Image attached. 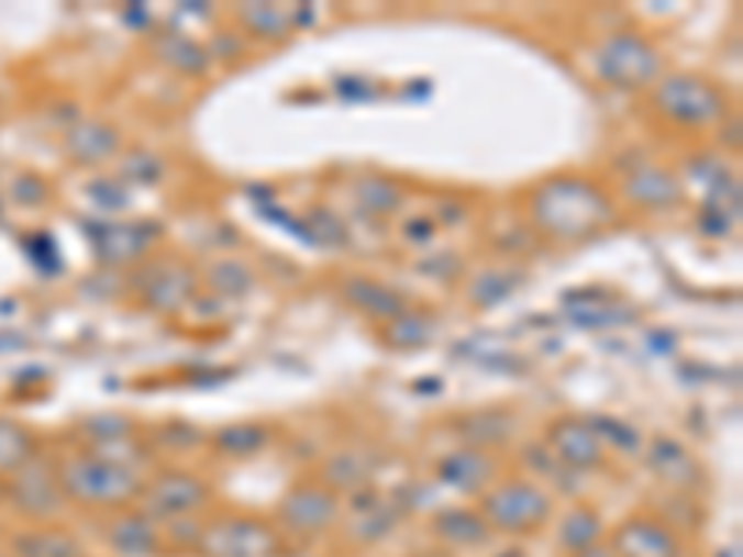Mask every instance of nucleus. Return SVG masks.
Wrapping results in <instances>:
<instances>
[{"label":"nucleus","mask_w":743,"mask_h":557,"mask_svg":"<svg viewBox=\"0 0 743 557\" xmlns=\"http://www.w3.org/2000/svg\"><path fill=\"white\" fill-rule=\"evenodd\" d=\"M654 109L662 120L684 126V131H699L725 115V97L718 93V86H710L699 75H669L654 86Z\"/></svg>","instance_id":"obj_3"},{"label":"nucleus","mask_w":743,"mask_h":557,"mask_svg":"<svg viewBox=\"0 0 743 557\" xmlns=\"http://www.w3.org/2000/svg\"><path fill=\"white\" fill-rule=\"evenodd\" d=\"M498 557H521V554H517V550H506V554H498Z\"/></svg>","instance_id":"obj_45"},{"label":"nucleus","mask_w":743,"mask_h":557,"mask_svg":"<svg viewBox=\"0 0 743 557\" xmlns=\"http://www.w3.org/2000/svg\"><path fill=\"white\" fill-rule=\"evenodd\" d=\"M480 516L487 521V527H498V532H513V535L535 532V527H543L546 516H551V494L528 480L498 483L484 494Z\"/></svg>","instance_id":"obj_4"},{"label":"nucleus","mask_w":743,"mask_h":557,"mask_svg":"<svg viewBox=\"0 0 743 557\" xmlns=\"http://www.w3.org/2000/svg\"><path fill=\"white\" fill-rule=\"evenodd\" d=\"M204 282H209V290H217L220 298H242L253 287V268L242 260H220L204 271Z\"/></svg>","instance_id":"obj_29"},{"label":"nucleus","mask_w":743,"mask_h":557,"mask_svg":"<svg viewBox=\"0 0 743 557\" xmlns=\"http://www.w3.org/2000/svg\"><path fill=\"white\" fill-rule=\"evenodd\" d=\"M0 557H8V554H4V550H0Z\"/></svg>","instance_id":"obj_46"},{"label":"nucleus","mask_w":743,"mask_h":557,"mask_svg":"<svg viewBox=\"0 0 743 557\" xmlns=\"http://www.w3.org/2000/svg\"><path fill=\"white\" fill-rule=\"evenodd\" d=\"M190 290L193 271L182 264H153V268H142L138 276V298L153 312H179L190 301Z\"/></svg>","instance_id":"obj_10"},{"label":"nucleus","mask_w":743,"mask_h":557,"mask_svg":"<svg viewBox=\"0 0 743 557\" xmlns=\"http://www.w3.org/2000/svg\"><path fill=\"white\" fill-rule=\"evenodd\" d=\"M524 461L532 465L535 472H543V476H557V487H562L565 494H573L576 487H580V483L573 480V468H565V465L557 461V457H554L546 446H528V449H524Z\"/></svg>","instance_id":"obj_34"},{"label":"nucleus","mask_w":743,"mask_h":557,"mask_svg":"<svg viewBox=\"0 0 743 557\" xmlns=\"http://www.w3.org/2000/svg\"><path fill=\"white\" fill-rule=\"evenodd\" d=\"M357 204L361 212H372V216H390L402 204V190L387 179H361L357 182Z\"/></svg>","instance_id":"obj_30"},{"label":"nucleus","mask_w":743,"mask_h":557,"mask_svg":"<svg viewBox=\"0 0 743 557\" xmlns=\"http://www.w3.org/2000/svg\"><path fill=\"white\" fill-rule=\"evenodd\" d=\"M495 476V461L487 449L476 446H462L450 449V454L439 461V480L446 487H457V491H484Z\"/></svg>","instance_id":"obj_13"},{"label":"nucleus","mask_w":743,"mask_h":557,"mask_svg":"<svg viewBox=\"0 0 743 557\" xmlns=\"http://www.w3.org/2000/svg\"><path fill=\"white\" fill-rule=\"evenodd\" d=\"M462 220H465L462 204H443V209H439V216H432L435 227H439V223H443V227H454V223H462Z\"/></svg>","instance_id":"obj_43"},{"label":"nucleus","mask_w":743,"mask_h":557,"mask_svg":"<svg viewBox=\"0 0 743 557\" xmlns=\"http://www.w3.org/2000/svg\"><path fill=\"white\" fill-rule=\"evenodd\" d=\"M342 298H346L357 312H365V316H372V320H384V324H390V320L402 316V312L409 309L406 298L398 294V290L384 287V282H372V279L342 282Z\"/></svg>","instance_id":"obj_18"},{"label":"nucleus","mask_w":743,"mask_h":557,"mask_svg":"<svg viewBox=\"0 0 743 557\" xmlns=\"http://www.w3.org/2000/svg\"><path fill=\"white\" fill-rule=\"evenodd\" d=\"M56 480H60L67 498L86 505H126L134 494H142V480L134 468L101 461V457L93 454L71 457V461L56 472Z\"/></svg>","instance_id":"obj_2"},{"label":"nucleus","mask_w":743,"mask_h":557,"mask_svg":"<svg viewBox=\"0 0 743 557\" xmlns=\"http://www.w3.org/2000/svg\"><path fill=\"white\" fill-rule=\"evenodd\" d=\"M573 557H613L610 550H602V546H591V550H584V554H573Z\"/></svg>","instance_id":"obj_44"},{"label":"nucleus","mask_w":743,"mask_h":557,"mask_svg":"<svg viewBox=\"0 0 743 557\" xmlns=\"http://www.w3.org/2000/svg\"><path fill=\"white\" fill-rule=\"evenodd\" d=\"M131 420L126 416H93L86 420V432H90L97 443H115V438H126L131 435Z\"/></svg>","instance_id":"obj_38"},{"label":"nucleus","mask_w":743,"mask_h":557,"mask_svg":"<svg viewBox=\"0 0 743 557\" xmlns=\"http://www.w3.org/2000/svg\"><path fill=\"white\" fill-rule=\"evenodd\" d=\"M610 201L595 182L588 179H554L535 190L532 198V220L535 227L551 238L573 242L588 238L602 223H610Z\"/></svg>","instance_id":"obj_1"},{"label":"nucleus","mask_w":743,"mask_h":557,"mask_svg":"<svg viewBox=\"0 0 743 557\" xmlns=\"http://www.w3.org/2000/svg\"><path fill=\"white\" fill-rule=\"evenodd\" d=\"M384 338L390 342L395 349H417V346H428V342L435 338V320H428L424 312H402V316H395L384 331Z\"/></svg>","instance_id":"obj_25"},{"label":"nucleus","mask_w":743,"mask_h":557,"mask_svg":"<svg viewBox=\"0 0 743 557\" xmlns=\"http://www.w3.org/2000/svg\"><path fill=\"white\" fill-rule=\"evenodd\" d=\"M457 432H465V438H473L476 449L502 446L506 438L513 435V420H506L502 413H476V416H465L462 424H457Z\"/></svg>","instance_id":"obj_28"},{"label":"nucleus","mask_w":743,"mask_h":557,"mask_svg":"<svg viewBox=\"0 0 743 557\" xmlns=\"http://www.w3.org/2000/svg\"><path fill=\"white\" fill-rule=\"evenodd\" d=\"M279 516H282V524H287L290 532L317 535V532H324V527L335 524V516H339V498H335V491H331V487L301 483V487H295V491H290L287 498H282Z\"/></svg>","instance_id":"obj_9"},{"label":"nucleus","mask_w":743,"mask_h":557,"mask_svg":"<svg viewBox=\"0 0 743 557\" xmlns=\"http://www.w3.org/2000/svg\"><path fill=\"white\" fill-rule=\"evenodd\" d=\"M624 193H629V201L640 204V209H673V204H680L684 198V186L677 175L662 168H640L629 175Z\"/></svg>","instance_id":"obj_15"},{"label":"nucleus","mask_w":743,"mask_h":557,"mask_svg":"<svg viewBox=\"0 0 743 557\" xmlns=\"http://www.w3.org/2000/svg\"><path fill=\"white\" fill-rule=\"evenodd\" d=\"M595 67L610 86H624V90H640V86H651L654 78L662 75V56L647 37L640 34H618L610 37L599 56H595Z\"/></svg>","instance_id":"obj_5"},{"label":"nucleus","mask_w":743,"mask_h":557,"mask_svg":"<svg viewBox=\"0 0 743 557\" xmlns=\"http://www.w3.org/2000/svg\"><path fill=\"white\" fill-rule=\"evenodd\" d=\"M268 438H271V432L264 424L239 420V424L220 427L212 443H217L220 454H228V457H253V454H260V449L268 446Z\"/></svg>","instance_id":"obj_21"},{"label":"nucleus","mask_w":743,"mask_h":557,"mask_svg":"<svg viewBox=\"0 0 743 557\" xmlns=\"http://www.w3.org/2000/svg\"><path fill=\"white\" fill-rule=\"evenodd\" d=\"M12 193H15L19 201H42L45 198V182H37V179H31V175H26V179H19L12 186Z\"/></svg>","instance_id":"obj_42"},{"label":"nucleus","mask_w":743,"mask_h":557,"mask_svg":"<svg viewBox=\"0 0 743 557\" xmlns=\"http://www.w3.org/2000/svg\"><path fill=\"white\" fill-rule=\"evenodd\" d=\"M0 494H4V491H0Z\"/></svg>","instance_id":"obj_47"},{"label":"nucleus","mask_w":743,"mask_h":557,"mask_svg":"<svg viewBox=\"0 0 743 557\" xmlns=\"http://www.w3.org/2000/svg\"><path fill=\"white\" fill-rule=\"evenodd\" d=\"M368 472H372V465H368V457L365 454H357V449H342V454H335L328 461V468H324V480H328V487H342V491H365L368 487Z\"/></svg>","instance_id":"obj_24"},{"label":"nucleus","mask_w":743,"mask_h":557,"mask_svg":"<svg viewBox=\"0 0 743 557\" xmlns=\"http://www.w3.org/2000/svg\"><path fill=\"white\" fill-rule=\"evenodd\" d=\"M153 238H156V227H149V223H112V227H104L101 238H97V253H101L104 264H131L145 257Z\"/></svg>","instance_id":"obj_17"},{"label":"nucleus","mask_w":743,"mask_h":557,"mask_svg":"<svg viewBox=\"0 0 743 557\" xmlns=\"http://www.w3.org/2000/svg\"><path fill=\"white\" fill-rule=\"evenodd\" d=\"M204 557H271L276 554V532L253 516H223L201 532Z\"/></svg>","instance_id":"obj_7"},{"label":"nucleus","mask_w":743,"mask_h":557,"mask_svg":"<svg viewBox=\"0 0 743 557\" xmlns=\"http://www.w3.org/2000/svg\"><path fill=\"white\" fill-rule=\"evenodd\" d=\"M435 535L450 546H480L487 539V521L476 510H457V505H450V510L435 513Z\"/></svg>","instance_id":"obj_20"},{"label":"nucleus","mask_w":743,"mask_h":557,"mask_svg":"<svg viewBox=\"0 0 743 557\" xmlns=\"http://www.w3.org/2000/svg\"><path fill=\"white\" fill-rule=\"evenodd\" d=\"M602 539V516L595 510H573L557 527V543L569 554H584Z\"/></svg>","instance_id":"obj_22"},{"label":"nucleus","mask_w":743,"mask_h":557,"mask_svg":"<svg viewBox=\"0 0 743 557\" xmlns=\"http://www.w3.org/2000/svg\"><path fill=\"white\" fill-rule=\"evenodd\" d=\"M156 438H160L168 449H190L193 443H201V432L190 424H182V420H171V424H164L160 432H156Z\"/></svg>","instance_id":"obj_39"},{"label":"nucleus","mask_w":743,"mask_h":557,"mask_svg":"<svg viewBox=\"0 0 743 557\" xmlns=\"http://www.w3.org/2000/svg\"><path fill=\"white\" fill-rule=\"evenodd\" d=\"M398 505H384V502H376L372 510H361L357 513V521H354V535L361 543H372V539H384L387 532H395V524H398Z\"/></svg>","instance_id":"obj_32"},{"label":"nucleus","mask_w":743,"mask_h":557,"mask_svg":"<svg viewBox=\"0 0 743 557\" xmlns=\"http://www.w3.org/2000/svg\"><path fill=\"white\" fill-rule=\"evenodd\" d=\"M109 546L120 557H153L160 550V532L145 513H120L109 524Z\"/></svg>","instance_id":"obj_16"},{"label":"nucleus","mask_w":743,"mask_h":557,"mask_svg":"<svg viewBox=\"0 0 743 557\" xmlns=\"http://www.w3.org/2000/svg\"><path fill=\"white\" fill-rule=\"evenodd\" d=\"M242 23H246L249 34L257 37H282L290 31V19L282 8L276 4H253V8H242Z\"/></svg>","instance_id":"obj_33"},{"label":"nucleus","mask_w":743,"mask_h":557,"mask_svg":"<svg viewBox=\"0 0 743 557\" xmlns=\"http://www.w3.org/2000/svg\"><path fill=\"white\" fill-rule=\"evenodd\" d=\"M309 227H312V242H320V246H346V227L339 223L335 212L312 209L309 212Z\"/></svg>","instance_id":"obj_36"},{"label":"nucleus","mask_w":743,"mask_h":557,"mask_svg":"<svg viewBox=\"0 0 743 557\" xmlns=\"http://www.w3.org/2000/svg\"><path fill=\"white\" fill-rule=\"evenodd\" d=\"M209 502V483L193 472H164L149 487H142V513L149 521H182Z\"/></svg>","instance_id":"obj_6"},{"label":"nucleus","mask_w":743,"mask_h":557,"mask_svg":"<svg viewBox=\"0 0 743 557\" xmlns=\"http://www.w3.org/2000/svg\"><path fill=\"white\" fill-rule=\"evenodd\" d=\"M435 231H439V227L432 223V216H409V220L402 223V234H406L409 246H432Z\"/></svg>","instance_id":"obj_40"},{"label":"nucleus","mask_w":743,"mask_h":557,"mask_svg":"<svg viewBox=\"0 0 743 557\" xmlns=\"http://www.w3.org/2000/svg\"><path fill=\"white\" fill-rule=\"evenodd\" d=\"M160 171H164L160 156H153V153H145V149L123 156V179H134V182H142V186H156Z\"/></svg>","instance_id":"obj_37"},{"label":"nucleus","mask_w":743,"mask_h":557,"mask_svg":"<svg viewBox=\"0 0 743 557\" xmlns=\"http://www.w3.org/2000/svg\"><path fill=\"white\" fill-rule=\"evenodd\" d=\"M120 131H115L112 123H101V120H86V123H75L71 134H67V156H71L75 164H86V168H93V164H104L109 156L120 153Z\"/></svg>","instance_id":"obj_14"},{"label":"nucleus","mask_w":743,"mask_h":557,"mask_svg":"<svg viewBox=\"0 0 743 557\" xmlns=\"http://www.w3.org/2000/svg\"><path fill=\"white\" fill-rule=\"evenodd\" d=\"M12 550L15 557H82V546L67 532H26Z\"/></svg>","instance_id":"obj_23"},{"label":"nucleus","mask_w":743,"mask_h":557,"mask_svg":"<svg viewBox=\"0 0 743 557\" xmlns=\"http://www.w3.org/2000/svg\"><path fill=\"white\" fill-rule=\"evenodd\" d=\"M613 554L618 557H677L680 546L673 532L658 521H629L613 535Z\"/></svg>","instance_id":"obj_12"},{"label":"nucleus","mask_w":743,"mask_h":557,"mask_svg":"<svg viewBox=\"0 0 743 557\" xmlns=\"http://www.w3.org/2000/svg\"><path fill=\"white\" fill-rule=\"evenodd\" d=\"M164 60L171 67H179V71H204V64H209V56L201 53L198 45L190 42V37H168V48H164Z\"/></svg>","instance_id":"obj_35"},{"label":"nucleus","mask_w":743,"mask_h":557,"mask_svg":"<svg viewBox=\"0 0 743 557\" xmlns=\"http://www.w3.org/2000/svg\"><path fill=\"white\" fill-rule=\"evenodd\" d=\"M647 465L673 487H699V461L684 449L677 438H654L647 449Z\"/></svg>","instance_id":"obj_19"},{"label":"nucleus","mask_w":743,"mask_h":557,"mask_svg":"<svg viewBox=\"0 0 743 557\" xmlns=\"http://www.w3.org/2000/svg\"><path fill=\"white\" fill-rule=\"evenodd\" d=\"M517 282H521V271H517V268L484 271V276L473 282V301H476V305H498V301H506L513 294Z\"/></svg>","instance_id":"obj_31"},{"label":"nucleus","mask_w":743,"mask_h":557,"mask_svg":"<svg viewBox=\"0 0 743 557\" xmlns=\"http://www.w3.org/2000/svg\"><path fill=\"white\" fill-rule=\"evenodd\" d=\"M546 449H551L565 468H573V472L602 465L599 438L591 435V427L584 424L580 416H565V420H557V424H551V432H546Z\"/></svg>","instance_id":"obj_11"},{"label":"nucleus","mask_w":743,"mask_h":557,"mask_svg":"<svg viewBox=\"0 0 743 557\" xmlns=\"http://www.w3.org/2000/svg\"><path fill=\"white\" fill-rule=\"evenodd\" d=\"M93 198L104 204V209H120V204L126 201V190H123V182H115V179H109V186H101V182H93Z\"/></svg>","instance_id":"obj_41"},{"label":"nucleus","mask_w":743,"mask_h":557,"mask_svg":"<svg viewBox=\"0 0 743 557\" xmlns=\"http://www.w3.org/2000/svg\"><path fill=\"white\" fill-rule=\"evenodd\" d=\"M584 424L591 427V435L599 438V446L621 449V454H640L643 449L640 427H632L629 420H621V416H588Z\"/></svg>","instance_id":"obj_27"},{"label":"nucleus","mask_w":743,"mask_h":557,"mask_svg":"<svg viewBox=\"0 0 743 557\" xmlns=\"http://www.w3.org/2000/svg\"><path fill=\"white\" fill-rule=\"evenodd\" d=\"M8 498L19 505V513L34 516V521L56 516L64 510V502H67L60 480H56V472L42 461V457H31V461L19 468V472H12Z\"/></svg>","instance_id":"obj_8"},{"label":"nucleus","mask_w":743,"mask_h":557,"mask_svg":"<svg viewBox=\"0 0 743 557\" xmlns=\"http://www.w3.org/2000/svg\"><path fill=\"white\" fill-rule=\"evenodd\" d=\"M31 457H37L34 449V435L26 432L23 424H12V420H0V472H19Z\"/></svg>","instance_id":"obj_26"}]
</instances>
